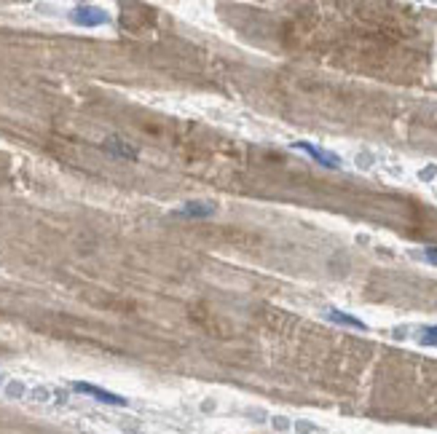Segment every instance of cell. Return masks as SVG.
<instances>
[{"label":"cell","instance_id":"cell-1","mask_svg":"<svg viewBox=\"0 0 437 434\" xmlns=\"http://www.w3.org/2000/svg\"><path fill=\"white\" fill-rule=\"evenodd\" d=\"M72 392H78V394H89V397H94L97 402H102V405H115V407H124V405H129V400H127V397H121V394L108 392V389H99V386H94V383H84V381H78V383H72Z\"/></svg>","mask_w":437,"mask_h":434},{"label":"cell","instance_id":"cell-7","mask_svg":"<svg viewBox=\"0 0 437 434\" xmlns=\"http://www.w3.org/2000/svg\"><path fill=\"white\" fill-rule=\"evenodd\" d=\"M419 340H422L424 346H437V324L435 327H426Z\"/></svg>","mask_w":437,"mask_h":434},{"label":"cell","instance_id":"cell-5","mask_svg":"<svg viewBox=\"0 0 437 434\" xmlns=\"http://www.w3.org/2000/svg\"><path fill=\"white\" fill-rule=\"evenodd\" d=\"M177 215H185V217H210V215H215V207L207 204V201H188V204H183V210L177 212Z\"/></svg>","mask_w":437,"mask_h":434},{"label":"cell","instance_id":"cell-2","mask_svg":"<svg viewBox=\"0 0 437 434\" xmlns=\"http://www.w3.org/2000/svg\"><path fill=\"white\" fill-rule=\"evenodd\" d=\"M293 148L296 151H303V153L309 155V158H314L317 164H322V167L327 169H338L341 167V158L336 153H330V151H322V148H317V145H311V142H293Z\"/></svg>","mask_w":437,"mask_h":434},{"label":"cell","instance_id":"cell-6","mask_svg":"<svg viewBox=\"0 0 437 434\" xmlns=\"http://www.w3.org/2000/svg\"><path fill=\"white\" fill-rule=\"evenodd\" d=\"M108 151L113 155H124V158H129V161H134L137 158V153L132 151V148H127L121 140H108Z\"/></svg>","mask_w":437,"mask_h":434},{"label":"cell","instance_id":"cell-4","mask_svg":"<svg viewBox=\"0 0 437 434\" xmlns=\"http://www.w3.org/2000/svg\"><path fill=\"white\" fill-rule=\"evenodd\" d=\"M327 319L336 324H343V327H352V330H362V333L367 330V324L362 322V319H357V317L346 314V311H338V308H330V311H327Z\"/></svg>","mask_w":437,"mask_h":434},{"label":"cell","instance_id":"cell-3","mask_svg":"<svg viewBox=\"0 0 437 434\" xmlns=\"http://www.w3.org/2000/svg\"><path fill=\"white\" fill-rule=\"evenodd\" d=\"M70 19L81 27H99L108 22V14L102 8H94V6H78L70 14Z\"/></svg>","mask_w":437,"mask_h":434},{"label":"cell","instance_id":"cell-8","mask_svg":"<svg viewBox=\"0 0 437 434\" xmlns=\"http://www.w3.org/2000/svg\"><path fill=\"white\" fill-rule=\"evenodd\" d=\"M424 257H426L429 263H437V247H426V250H424Z\"/></svg>","mask_w":437,"mask_h":434}]
</instances>
